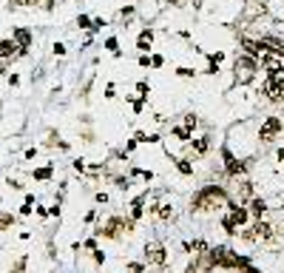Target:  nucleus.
Listing matches in <instances>:
<instances>
[{"label": "nucleus", "mask_w": 284, "mask_h": 273, "mask_svg": "<svg viewBox=\"0 0 284 273\" xmlns=\"http://www.w3.org/2000/svg\"><path fill=\"white\" fill-rule=\"evenodd\" d=\"M193 208H196V211H216V208H230V199H227L225 188H219V185H204L202 191L193 196Z\"/></svg>", "instance_id": "obj_1"}, {"label": "nucleus", "mask_w": 284, "mask_h": 273, "mask_svg": "<svg viewBox=\"0 0 284 273\" xmlns=\"http://www.w3.org/2000/svg\"><path fill=\"white\" fill-rule=\"evenodd\" d=\"M256 74H259V63H256L253 57L239 54L236 60H233V80H236L239 86L253 83V80H256Z\"/></svg>", "instance_id": "obj_2"}, {"label": "nucleus", "mask_w": 284, "mask_h": 273, "mask_svg": "<svg viewBox=\"0 0 284 273\" xmlns=\"http://www.w3.org/2000/svg\"><path fill=\"white\" fill-rule=\"evenodd\" d=\"M284 131V120L282 117H264L259 125V134H256V139H259L261 145H270V142H276V136Z\"/></svg>", "instance_id": "obj_3"}, {"label": "nucleus", "mask_w": 284, "mask_h": 273, "mask_svg": "<svg viewBox=\"0 0 284 273\" xmlns=\"http://www.w3.org/2000/svg\"><path fill=\"white\" fill-rule=\"evenodd\" d=\"M261 68L267 71V77H284V48H270L261 57Z\"/></svg>", "instance_id": "obj_4"}, {"label": "nucleus", "mask_w": 284, "mask_h": 273, "mask_svg": "<svg viewBox=\"0 0 284 273\" xmlns=\"http://www.w3.org/2000/svg\"><path fill=\"white\" fill-rule=\"evenodd\" d=\"M270 14V3L267 0H247L244 3V11H242V20L244 23H256L261 17H267Z\"/></svg>", "instance_id": "obj_5"}, {"label": "nucleus", "mask_w": 284, "mask_h": 273, "mask_svg": "<svg viewBox=\"0 0 284 273\" xmlns=\"http://www.w3.org/2000/svg\"><path fill=\"white\" fill-rule=\"evenodd\" d=\"M122 230H125V233H131V230H134V219H120V216H114V219H108V222L97 230V233L114 239V236H120Z\"/></svg>", "instance_id": "obj_6"}, {"label": "nucleus", "mask_w": 284, "mask_h": 273, "mask_svg": "<svg viewBox=\"0 0 284 273\" xmlns=\"http://www.w3.org/2000/svg\"><path fill=\"white\" fill-rule=\"evenodd\" d=\"M242 48H244V54L253 57V60H261V57L270 51L273 46L267 40H259V37H242Z\"/></svg>", "instance_id": "obj_7"}, {"label": "nucleus", "mask_w": 284, "mask_h": 273, "mask_svg": "<svg viewBox=\"0 0 284 273\" xmlns=\"http://www.w3.org/2000/svg\"><path fill=\"white\" fill-rule=\"evenodd\" d=\"M261 94H264L270 102H284V77H267Z\"/></svg>", "instance_id": "obj_8"}, {"label": "nucleus", "mask_w": 284, "mask_h": 273, "mask_svg": "<svg viewBox=\"0 0 284 273\" xmlns=\"http://www.w3.org/2000/svg\"><path fill=\"white\" fill-rule=\"evenodd\" d=\"M247 208H230V214L225 216V222H222V225H225V230L227 233H236V228L239 225H244V222H247Z\"/></svg>", "instance_id": "obj_9"}, {"label": "nucleus", "mask_w": 284, "mask_h": 273, "mask_svg": "<svg viewBox=\"0 0 284 273\" xmlns=\"http://www.w3.org/2000/svg\"><path fill=\"white\" fill-rule=\"evenodd\" d=\"M244 239H247V242H267V239H273V225H267V222L259 219L250 230H244Z\"/></svg>", "instance_id": "obj_10"}, {"label": "nucleus", "mask_w": 284, "mask_h": 273, "mask_svg": "<svg viewBox=\"0 0 284 273\" xmlns=\"http://www.w3.org/2000/svg\"><path fill=\"white\" fill-rule=\"evenodd\" d=\"M222 157H225V171H227V177H239V174H244V168H247V162H242L239 157H233L230 151H222Z\"/></svg>", "instance_id": "obj_11"}, {"label": "nucleus", "mask_w": 284, "mask_h": 273, "mask_svg": "<svg viewBox=\"0 0 284 273\" xmlns=\"http://www.w3.org/2000/svg\"><path fill=\"white\" fill-rule=\"evenodd\" d=\"M165 248L159 245V242H148L145 245V262L148 265H165Z\"/></svg>", "instance_id": "obj_12"}, {"label": "nucleus", "mask_w": 284, "mask_h": 273, "mask_svg": "<svg viewBox=\"0 0 284 273\" xmlns=\"http://www.w3.org/2000/svg\"><path fill=\"white\" fill-rule=\"evenodd\" d=\"M11 40L20 46L23 51H29V48H32V43H34V34H32V29H26V26H17V29L11 32Z\"/></svg>", "instance_id": "obj_13"}, {"label": "nucleus", "mask_w": 284, "mask_h": 273, "mask_svg": "<svg viewBox=\"0 0 284 273\" xmlns=\"http://www.w3.org/2000/svg\"><path fill=\"white\" fill-rule=\"evenodd\" d=\"M26 51H23L20 46L14 43V40H0V60H17V57H23Z\"/></svg>", "instance_id": "obj_14"}, {"label": "nucleus", "mask_w": 284, "mask_h": 273, "mask_svg": "<svg viewBox=\"0 0 284 273\" xmlns=\"http://www.w3.org/2000/svg\"><path fill=\"white\" fill-rule=\"evenodd\" d=\"M207 151H210V136H199V139H193L191 157H204Z\"/></svg>", "instance_id": "obj_15"}, {"label": "nucleus", "mask_w": 284, "mask_h": 273, "mask_svg": "<svg viewBox=\"0 0 284 273\" xmlns=\"http://www.w3.org/2000/svg\"><path fill=\"white\" fill-rule=\"evenodd\" d=\"M151 43H154V29H142V32H139V37H136V48L145 54L148 48H151Z\"/></svg>", "instance_id": "obj_16"}, {"label": "nucleus", "mask_w": 284, "mask_h": 273, "mask_svg": "<svg viewBox=\"0 0 284 273\" xmlns=\"http://www.w3.org/2000/svg\"><path fill=\"white\" fill-rule=\"evenodd\" d=\"M250 216H256V219H261V216L267 214V202L264 199H259V196H253L250 199V211H247Z\"/></svg>", "instance_id": "obj_17"}, {"label": "nucleus", "mask_w": 284, "mask_h": 273, "mask_svg": "<svg viewBox=\"0 0 284 273\" xmlns=\"http://www.w3.org/2000/svg\"><path fill=\"white\" fill-rule=\"evenodd\" d=\"M9 6L14 11H20V9H37V6H43V9H45V0H9Z\"/></svg>", "instance_id": "obj_18"}, {"label": "nucleus", "mask_w": 284, "mask_h": 273, "mask_svg": "<svg viewBox=\"0 0 284 273\" xmlns=\"http://www.w3.org/2000/svg\"><path fill=\"white\" fill-rule=\"evenodd\" d=\"M145 199L148 196H136L134 202H131V219H142V214H145Z\"/></svg>", "instance_id": "obj_19"}, {"label": "nucleus", "mask_w": 284, "mask_h": 273, "mask_svg": "<svg viewBox=\"0 0 284 273\" xmlns=\"http://www.w3.org/2000/svg\"><path fill=\"white\" fill-rule=\"evenodd\" d=\"M170 134L176 136V139H179L182 145H185V142H191V131H188L185 125H173V128H170Z\"/></svg>", "instance_id": "obj_20"}, {"label": "nucleus", "mask_w": 284, "mask_h": 273, "mask_svg": "<svg viewBox=\"0 0 284 273\" xmlns=\"http://www.w3.org/2000/svg\"><path fill=\"white\" fill-rule=\"evenodd\" d=\"M176 168L182 171V174H185V177H191L193 174V165H191V157H179L176 159Z\"/></svg>", "instance_id": "obj_21"}, {"label": "nucleus", "mask_w": 284, "mask_h": 273, "mask_svg": "<svg viewBox=\"0 0 284 273\" xmlns=\"http://www.w3.org/2000/svg\"><path fill=\"white\" fill-rule=\"evenodd\" d=\"M154 211H157V216H159V219H170V216H173V208H170L168 202L157 205V208H154Z\"/></svg>", "instance_id": "obj_22"}, {"label": "nucleus", "mask_w": 284, "mask_h": 273, "mask_svg": "<svg viewBox=\"0 0 284 273\" xmlns=\"http://www.w3.org/2000/svg\"><path fill=\"white\" fill-rule=\"evenodd\" d=\"M239 193H242V199H250V196H253V182H242V185H239Z\"/></svg>", "instance_id": "obj_23"}, {"label": "nucleus", "mask_w": 284, "mask_h": 273, "mask_svg": "<svg viewBox=\"0 0 284 273\" xmlns=\"http://www.w3.org/2000/svg\"><path fill=\"white\" fill-rule=\"evenodd\" d=\"M185 128H188V131H193V128H196V125H199V117H196V114H185Z\"/></svg>", "instance_id": "obj_24"}, {"label": "nucleus", "mask_w": 284, "mask_h": 273, "mask_svg": "<svg viewBox=\"0 0 284 273\" xmlns=\"http://www.w3.org/2000/svg\"><path fill=\"white\" fill-rule=\"evenodd\" d=\"M105 48H108V51H114V54L120 57V46H117V37H108V40H105Z\"/></svg>", "instance_id": "obj_25"}, {"label": "nucleus", "mask_w": 284, "mask_h": 273, "mask_svg": "<svg viewBox=\"0 0 284 273\" xmlns=\"http://www.w3.org/2000/svg\"><path fill=\"white\" fill-rule=\"evenodd\" d=\"M136 91H139V97H142V100H148V94H151V86H148V83H136Z\"/></svg>", "instance_id": "obj_26"}, {"label": "nucleus", "mask_w": 284, "mask_h": 273, "mask_svg": "<svg viewBox=\"0 0 284 273\" xmlns=\"http://www.w3.org/2000/svg\"><path fill=\"white\" fill-rule=\"evenodd\" d=\"M11 222H14V216H11V214H0V230H6Z\"/></svg>", "instance_id": "obj_27"}, {"label": "nucleus", "mask_w": 284, "mask_h": 273, "mask_svg": "<svg viewBox=\"0 0 284 273\" xmlns=\"http://www.w3.org/2000/svg\"><path fill=\"white\" fill-rule=\"evenodd\" d=\"M51 177V168H37L34 171V180H48Z\"/></svg>", "instance_id": "obj_28"}, {"label": "nucleus", "mask_w": 284, "mask_h": 273, "mask_svg": "<svg viewBox=\"0 0 284 273\" xmlns=\"http://www.w3.org/2000/svg\"><path fill=\"white\" fill-rule=\"evenodd\" d=\"M176 74H179V77H193L196 71H193V68H188V66H179V68H176Z\"/></svg>", "instance_id": "obj_29"}, {"label": "nucleus", "mask_w": 284, "mask_h": 273, "mask_svg": "<svg viewBox=\"0 0 284 273\" xmlns=\"http://www.w3.org/2000/svg\"><path fill=\"white\" fill-rule=\"evenodd\" d=\"M54 54L63 57V54H66V46H63V43H54Z\"/></svg>", "instance_id": "obj_30"}, {"label": "nucleus", "mask_w": 284, "mask_h": 273, "mask_svg": "<svg viewBox=\"0 0 284 273\" xmlns=\"http://www.w3.org/2000/svg\"><path fill=\"white\" fill-rule=\"evenodd\" d=\"M77 26H80V29H91V20H88V17H80Z\"/></svg>", "instance_id": "obj_31"}, {"label": "nucleus", "mask_w": 284, "mask_h": 273, "mask_svg": "<svg viewBox=\"0 0 284 273\" xmlns=\"http://www.w3.org/2000/svg\"><path fill=\"white\" fill-rule=\"evenodd\" d=\"M162 63H165V60H162V57H151V66H154V68H159V66H162Z\"/></svg>", "instance_id": "obj_32"}, {"label": "nucleus", "mask_w": 284, "mask_h": 273, "mask_svg": "<svg viewBox=\"0 0 284 273\" xmlns=\"http://www.w3.org/2000/svg\"><path fill=\"white\" fill-rule=\"evenodd\" d=\"M0 74H9V60H0Z\"/></svg>", "instance_id": "obj_33"}, {"label": "nucleus", "mask_w": 284, "mask_h": 273, "mask_svg": "<svg viewBox=\"0 0 284 273\" xmlns=\"http://www.w3.org/2000/svg\"><path fill=\"white\" fill-rule=\"evenodd\" d=\"M139 66H151V57H148V54H139Z\"/></svg>", "instance_id": "obj_34"}]
</instances>
